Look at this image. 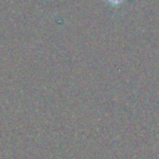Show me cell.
<instances>
[{"label": "cell", "instance_id": "obj_1", "mask_svg": "<svg viewBox=\"0 0 159 159\" xmlns=\"http://www.w3.org/2000/svg\"><path fill=\"white\" fill-rule=\"evenodd\" d=\"M105 1H106L109 6H111V7L118 8V7H120L121 5H123L125 0H105Z\"/></svg>", "mask_w": 159, "mask_h": 159}]
</instances>
